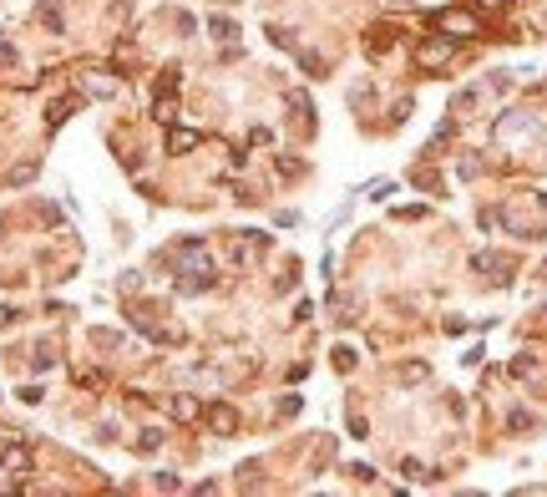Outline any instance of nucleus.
<instances>
[{
    "label": "nucleus",
    "instance_id": "f257e3e1",
    "mask_svg": "<svg viewBox=\"0 0 547 497\" xmlns=\"http://www.w3.org/2000/svg\"><path fill=\"white\" fill-rule=\"evenodd\" d=\"M451 56V46H446V41H436V46H426L421 51V61H426V67H436V61H446Z\"/></svg>",
    "mask_w": 547,
    "mask_h": 497
}]
</instances>
